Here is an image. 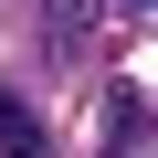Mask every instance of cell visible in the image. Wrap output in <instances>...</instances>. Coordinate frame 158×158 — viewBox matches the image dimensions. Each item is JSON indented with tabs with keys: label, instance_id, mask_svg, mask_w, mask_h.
Segmentation results:
<instances>
[{
	"label": "cell",
	"instance_id": "7a4b0ae2",
	"mask_svg": "<svg viewBox=\"0 0 158 158\" xmlns=\"http://www.w3.org/2000/svg\"><path fill=\"white\" fill-rule=\"evenodd\" d=\"M137 148H148V95L116 85V95H106V158H137Z\"/></svg>",
	"mask_w": 158,
	"mask_h": 158
},
{
	"label": "cell",
	"instance_id": "6da1fadb",
	"mask_svg": "<svg viewBox=\"0 0 158 158\" xmlns=\"http://www.w3.org/2000/svg\"><path fill=\"white\" fill-rule=\"evenodd\" d=\"M0 158H53V137H42L32 95H11V85H0Z\"/></svg>",
	"mask_w": 158,
	"mask_h": 158
}]
</instances>
